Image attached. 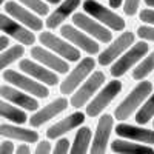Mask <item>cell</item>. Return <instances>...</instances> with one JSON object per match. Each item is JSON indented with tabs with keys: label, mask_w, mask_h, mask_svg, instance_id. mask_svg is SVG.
<instances>
[{
	"label": "cell",
	"mask_w": 154,
	"mask_h": 154,
	"mask_svg": "<svg viewBox=\"0 0 154 154\" xmlns=\"http://www.w3.org/2000/svg\"><path fill=\"white\" fill-rule=\"evenodd\" d=\"M80 3H82V0H63V2H60L59 6L48 16L45 22L46 28L56 29L57 26H60L65 20H68V17L74 14L75 9L80 6Z\"/></svg>",
	"instance_id": "44dd1931"
},
{
	"label": "cell",
	"mask_w": 154,
	"mask_h": 154,
	"mask_svg": "<svg viewBox=\"0 0 154 154\" xmlns=\"http://www.w3.org/2000/svg\"><path fill=\"white\" fill-rule=\"evenodd\" d=\"M62 37H65L68 42H71L77 49L83 51L88 56H96L100 53V45L96 38L88 35L85 31L77 28L75 25H62L60 28Z\"/></svg>",
	"instance_id": "30bf717a"
},
{
	"label": "cell",
	"mask_w": 154,
	"mask_h": 154,
	"mask_svg": "<svg viewBox=\"0 0 154 154\" xmlns=\"http://www.w3.org/2000/svg\"><path fill=\"white\" fill-rule=\"evenodd\" d=\"M91 139H93V131L89 126H79L74 140L71 143L69 152L72 154H85L91 148Z\"/></svg>",
	"instance_id": "cb8c5ba5"
},
{
	"label": "cell",
	"mask_w": 154,
	"mask_h": 154,
	"mask_svg": "<svg viewBox=\"0 0 154 154\" xmlns=\"http://www.w3.org/2000/svg\"><path fill=\"white\" fill-rule=\"evenodd\" d=\"M68 106H71L68 99L66 97H59V99H56L53 102H49V103L45 105L43 108L37 109L28 119V122H29V125L32 128H38V126H42L43 123L49 122L51 119H54L56 116H59L60 112L66 111Z\"/></svg>",
	"instance_id": "e0dca14e"
},
{
	"label": "cell",
	"mask_w": 154,
	"mask_h": 154,
	"mask_svg": "<svg viewBox=\"0 0 154 154\" xmlns=\"http://www.w3.org/2000/svg\"><path fill=\"white\" fill-rule=\"evenodd\" d=\"M114 131V116L111 114H100V119L97 122L94 137L91 140V148L89 152L93 154H102L108 149L109 137Z\"/></svg>",
	"instance_id": "7c38bea8"
},
{
	"label": "cell",
	"mask_w": 154,
	"mask_h": 154,
	"mask_svg": "<svg viewBox=\"0 0 154 154\" xmlns=\"http://www.w3.org/2000/svg\"><path fill=\"white\" fill-rule=\"evenodd\" d=\"M140 2L142 0H123V12L126 16H136L137 12H139V8H140Z\"/></svg>",
	"instance_id": "4dcf8cb0"
},
{
	"label": "cell",
	"mask_w": 154,
	"mask_h": 154,
	"mask_svg": "<svg viewBox=\"0 0 154 154\" xmlns=\"http://www.w3.org/2000/svg\"><path fill=\"white\" fill-rule=\"evenodd\" d=\"M45 2H46V3H51V5H59L62 0H45Z\"/></svg>",
	"instance_id": "ab89813d"
},
{
	"label": "cell",
	"mask_w": 154,
	"mask_h": 154,
	"mask_svg": "<svg viewBox=\"0 0 154 154\" xmlns=\"http://www.w3.org/2000/svg\"><path fill=\"white\" fill-rule=\"evenodd\" d=\"M16 148H14V143L9 142V140H5V142L0 143V154H11L14 152Z\"/></svg>",
	"instance_id": "e575fe53"
},
{
	"label": "cell",
	"mask_w": 154,
	"mask_h": 154,
	"mask_svg": "<svg viewBox=\"0 0 154 154\" xmlns=\"http://www.w3.org/2000/svg\"><path fill=\"white\" fill-rule=\"evenodd\" d=\"M51 151H53V148H51V143L48 142V140H42V142L37 143V148H35L37 154H48Z\"/></svg>",
	"instance_id": "836d02e7"
},
{
	"label": "cell",
	"mask_w": 154,
	"mask_h": 154,
	"mask_svg": "<svg viewBox=\"0 0 154 154\" xmlns=\"http://www.w3.org/2000/svg\"><path fill=\"white\" fill-rule=\"evenodd\" d=\"M148 51H149V45L146 40H140L137 43H133L117 60H114L111 63V69H109L111 75L114 79H119V77L125 75L148 54Z\"/></svg>",
	"instance_id": "277c9868"
},
{
	"label": "cell",
	"mask_w": 154,
	"mask_h": 154,
	"mask_svg": "<svg viewBox=\"0 0 154 154\" xmlns=\"http://www.w3.org/2000/svg\"><path fill=\"white\" fill-rule=\"evenodd\" d=\"M137 35L146 42H152L154 43V26L152 25H140L137 28Z\"/></svg>",
	"instance_id": "f546056e"
},
{
	"label": "cell",
	"mask_w": 154,
	"mask_h": 154,
	"mask_svg": "<svg viewBox=\"0 0 154 154\" xmlns=\"http://www.w3.org/2000/svg\"><path fill=\"white\" fill-rule=\"evenodd\" d=\"M17 2L22 3L23 6L29 8L37 16H46L49 12V8H48L45 0H17Z\"/></svg>",
	"instance_id": "f1b7e54d"
},
{
	"label": "cell",
	"mask_w": 154,
	"mask_h": 154,
	"mask_svg": "<svg viewBox=\"0 0 154 154\" xmlns=\"http://www.w3.org/2000/svg\"><path fill=\"white\" fill-rule=\"evenodd\" d=\"M31 57L34 60H37L38 63L45 65L46 68L56 71L57 74H68V69H69L68 63L69 62L45 46H32L31 48Z\"/></svg>",
	"instance_id": "2e32d148"
},
{
	"label": "cell",
	"mask_w": 154,
	"mask_h": 154,
	"mask_svg": "<svg viewBox=\"0 0 154 154\" xmlns=\"http://www.w3.org/2000/svg\"><path fill=\"white\" fill-rule=\"evenodd\" d=\"M3 80L12 86L22 89V91L34 96V97H38V99H46L49 96V89L46 85L35 80L31 75L25 74V72H19L16 69H6L3 72Z\"/></svg>",
	"instance_id": "8992f818"
},
{
	"label": "cell",
	"mask_w": 154,
	"mask_h": 154,
	"mask_svg": "<svg viewBox=\"0 0 154 154\" xmlns=\"http://www.w3.org/2000/svg\"><path fill=\"white\" fill-rule=\"evenodd\" d=\"M154 71V51H151L149 54H146L142 60H140L137 65L133 68L131 77L134 80H143Z\"/></svg>",
	"instance_id": "4316f807"
},
{
	"label": "cell",
	"mask_w": 154,
	"mask_h": 154,
	"mask_svg": "<svg viewBox=\"0 0 154 154\" xmlns=\"http://www.w3.org/2000/svg\"><path fill=\"white\" fill-rule=\"evenodd\" d=\"M152 126H154V119H152Z\"/></svg>",
	"instance_id": "b9f144b4"
},
{
	"label": "cell",
	"mask_w": 154,
	"mask_h": 154,
	"mask_svg": "<svg viewBox=\"0 0 154 154\" xmlns=\"http://www.w3.org/2000/svg\"><path fill=\"white\" fill-rule=\"evenodd\" d=\"M0 96L11 103L17 105L19 108H23L26 111H37L38 109V102L34 96L22 91V89L12 86V85H3L0 86Z\"/></svg>",
	"instance_id": "ac0fdd59"
},
{
	"label": "cell",
	"mask_w": 154,
	"mask_h": 154,
	"mask_svg": "<svg viewBox=\"0 0 154 154\" xmlns=\"http://www.w3.org/2000/svg\"><path fill=\"white\" fill-rule=\"evenodd\" d=\"M143 2L148 8H154V0H143Z\"/></svg>",
	"instance_id": "f35d334b"
},
{
	"label": "cell",
	"mask_w": 154,
	"mask_h": 154,
	"mask_svg": "<svg viewBox=\"0 0 154 154\" xmlns=\"http://www.w3.org/2000/svg\"><path fill=\"white\" fill-rule=\"evenodd\" d=\"M16 152H19V154H28V152H31V148H29L28 142H25V143L19 145V146L16 148Z\"/></svg>",
	"instance_id": "d590c367"
},
{
	"label": "cell",
	"mask_w": 154,
	"mask_h": 154,
	"mask_svg": "<svg viewBox=\"0 0 154 154\" xmlns=\"http://www.w3.org/2000/svg\"><path fill=\"white\" fill-rule=\"evenodd\" d=\"M9 45V38L8 35H0V53H2L3 49H6Z\"/></svg>",
	"instance_id": "8d00e7d4"
},
{
	"label": "cell",
	"mask_w": 154,
	"mask_h": 154,
	"mask_svg": "<svg viewBox=\"0 0 154 154\" xmlns=\"http://www.w3.org/2000/svg\"><path fill=\"white\" fill-rule=\"evenodd\" d=\"M23 54H25V45H22V43L3 49L0 53V71L5 69L6 66H9L11 63L17 62L20 57H23Z\"/></svg>",
	"instance_id": "83f0119b"
},
{
	"label": "cell",
	"mask_w": 154,
	"mask_h": 154,
	"mask_svg": "<svg viewBox=\"0 0 154 154\" xmlns=\"http://www.w3.org/2000/svg\"><path fill=\"white\" fill-rule=\"evenodd\" d=\"M0 136H3L6 139L20 140V142H28V143L38 142V133L37 131L26 130V128H20L17 123L16 125H9V123L0 125Z\"/></svg>",
	"instance_id": "603a6c76"
},
{
	"label": "cell",
	"mask_w": 154,
	"mask_h": 154,
	"mask_svg": "<svg viewBox=\"0 0 154 154\" xmlns=\"http://www.w3.org/2000/svg\"><path fill=\"white\" fill-rule=\"evenodd\" d=\"M94 69H96V60L93 57L80 59L77 62V65L68 72L65 80L60 82V93L63 96H71Z\"/></svg>",
	"instance_id": "52a82bcc"
},
{
	"label": "cell",
	"mask_w": 154,
	"mask_h": 154,
	"mask_svg": "<svg viewBox=\"0 0 154 154\" xmlns=\"http://www.w3.org/2000/svg\"><path fill=\"white\" fill-rule=\"evenodd\" d=\"M114 131L119 137L154 146V130L143 128V125H130V123L122 122L114 128Z\"/></svg>",
	"instance_id": "d6986e66"
},
{
	"label": "cell",
	"mask_w": 154,
	"mask_h": 154,
	"mask_svg": "<svg viewBox=\"0 0 154 154\" xmlns=\"http://www.w3.org/2000/svg\"><path fill=\"white\" fill-rule=\"evenodd\" d=\"M38 40H40V43L45 48L54 51L56 54H59L60 57H63L68 62H79L82 57L80 49H77L65 37H57L56 34L49 32V31H43L38 35Z\"/></svg>",
	"instance_id": "ba28073f"
},
{
	"label": "cell",
	"mask_w": 154,
	"mask_h": 154,
	"mask_svg": "<svg viewBox=\"0 0 154 154\" xmlns=\"http://www.w3.org/2000/svg\"><path fill=\"white\" fill-rule=\"evenodd\" d=\"M5 11H6L8 16L19 20L22 25H25V26L29 28L31 31H42L43 29V20H40V17L35 16V12H32L26 6L19 3L17 0L5 2Z\"/></svg>",
	"instance_id": "5bb4252c"
},
{
	"label": "cell",
	"mask_w": 154,
	"mask_h": 154,
	"mask_svg": "<svg viewBox=\"0 0 154 154\" xmlns=\"http://www.w3.org/2000/svg\"><path fill=\"white\" fill-rule=\"evenodd\" d=\"M82 5H83V11L88 16L94 17L97 22L105 25L108 29L116 31V32H122L126 28L125 19L122 16H119L112 8L102 5L97 0H85Z\"/></svg>",
	"instance_id": "3957f363"
},
{
	"label": "cell",
	"mask_w": 154,
	"mask_h": 154,
	"mask_svg": "<svg viewBox=\"0 0 154 154\" xmlns=\"http://www.w3.org/2000/svg\"><path fill=\"white\" fill-rule=\"evenodd\" d=\"M109 149L112 152H120V154H152L154 152V148L151 145L134 142V140L123 139L119 136L109 143Z\"/></svg>",
	"instance_id": "7402d4cb"
},
{
	"label": "cell",
	"mask_w": 154,
	"mask_h": 154,
	"mask_svg": "<svg viewBox=\"0 0 154 154\" xmlns=\"http://www.w3.org/2000/svg\"><path fill=\"white\" fill-rule=\"evenodd\" d=\"M0 31L5 32L8 37L16 38L19 43L25 46H31L35 42V35L34 32H31L29 28L6 14H0Z\"/></svg>",
	"instance_id": "4fadbf2b"
},
{
	"label": "cell",
	"mask_w": 154,
	"mask_h": 154,
	"mask_svg": "<svg viewBox=\"0 0 154 154\" xmlns=\"http://www.w3.org/2000/svg\"><path fill=\"white\" fill-rule=\"evenodd\" d=\"M139 19L146 25H152L154 26V8H145L139 12Z\"/></svg>",
	"instance_id": "d6a6232c"
},
{
	"label": "cell",
	"mask_w": 154,
	"mask_h": 154,
	"mask_svg": "<svg viewBox=\"0 0 154 154\" xmlns=\"http://www.w3.org/2000/svg\"><path fill=\"white\" fill-rule=\"evenodd\" d=\"M86 119V114L82 111H75L72 114H68L66 117L60 119L59 122L53 123L48 130H46V137L48 139H59L62 136L68 134L69 131L75 130V128L82 126V123Z\"/></svg>",
	"instance_id": "ffe728a7"
},
{
	"label": "cell",
	"mask_w": 154,
	"mask_h": 154,
	"mask_svg": "<svg viewBox=\"0 0 154 154\" xmlns=\"http://www.w3.org/2000/svg\"><path fill=\"white\" fill-rule=\"evenodd\" d=\"M72 25H75L77 28L85 31L93 38H96L99 43H109L112 40V31L108 29L105 25H102L100 22H97L94 17L88 16L86 12H74L72 14Z\"/></svg>",
	"instance_id": "9c48e42d"
},
{
	"label": "cell",
	"mask_w": 154,
	"mask_h": 154,
	"mask_svg": "<svg viewBox=\"0 0 154 154\" xmlns=\"http://www.w3.org/2000/svg\"><path fill=\"white\" fill-rule=\"evenodd\" d=\"M69 149H71V142H69V139L62 136V137L57 139L56 146L53 148V152H56V154H66V152H69Z\"/></svg>",
	"instance_id": "1f68e13d"
},
{
	"label": "cell",
	"mask_w": 154,
	"mask_h": 154,
	"mask_svg": "<svg viewBox=\"0 0 154 154\" xmlns=\"http://www.w3.org/2000/svg\"><path fill=\"white\" fill-rule=\"evenodd\" d=\"M0 116L8 119L12 123H17V125H22L25 122H28V116L23 109L17 108V105L11 103V102L2 100V99H0Z\"/></svg>",
	"instance_id": "d4e9b609"
},
{
	"label": "cell",
	"mask_w": 154,
	"mask_h": 154,
	"mask_svg": "<svg viewBox=\"0 0 154 154\" xmlns=\"http://www.w3.org/2000/svg\"><path fill=\"white\" fill-rule=\"evenodd\" d=\"M123 88V83L119 79H114L111 82H106L99 91L94 94V97L85 105V114L88 117H99L117 97Z\"/></svg>",
	"instance_id": "7a4b0ae2"
},
{
	"label": "cell",
	"mask_w": 154,
	"mask_h": 154,
	"mask_svg": "<svg viewBox=\"0 0 154 154\" xmlns=\"http://www.w3.org/2000/svg\"><path fill=\"white\" fill-rule=\"evenodd\" d=\"M108 5H109V8H112V9L120 8V6L123 5V0H108Z\"/></svg>",
	"instance_id": "74e56055"
},
{
	"label": "cell",
	"mask_w": 154,
	"mask_h": 154,
	"mask_svg": "<svg viewBox=\"0 0 154 154\" xmlns=\"http://www.w3.org/2000/svg\"><path fill=\"white\" fill-rule=\"evenodd\" d=\"M154 119V89L152 93L145 99L140 108L134 112V120L137 125H146Z\"/></svg>",
	"instance_id": "484cf974"
},
{
	"label": "cell",
	"mask_w": 154,
	"mask_h": 154,
	"mask_svg": "<svg viewBox=\"0 0 154 154\" xmlns=\"http://www.w3.org/2000/svg\"><path fill=\"white\" fill-rule=\"evenodd\" d=\"M19 69L25 74L34 77L35 80L42 82L46 86H56L59 83V75L56 71L46 68L45 65L38 63L37 60L31 59H22L19 62Z\"/></svg>",
	"instance_id": "9a60e30c"
},
{
	"label": "cell",
	"mask_w": 154,
	"mask_h": 154,
	"mask_svg": "<svg viewBox=\"0 0 154 154\" xmlns=\"http://www.w3.org/2000/svg\"><path fill=\"white\" fill-rule=\"evenodd\" d=\"M6 2V0H0V5H2V3H5Z\"/></svg>",
	"instance_id": "60d3db41"
},
{
	"label": "cell",
	"mask_w": 154,
	"mask_h": 154,
	"mask_svg": "<svg viewBox=\"0 0 154 154\" xmlns=\"http://www.w3.org/2000/svg\"><path fill=\"white\" fill-rule=\"evenodd\" d=\"M105 82H106V77H105L103 71H100V69L93 71L83 80V83L71 94V99H69L71 108L80 109L82 106H85L88 102L94 97V94L105 85Z\"/></svg>",
	"instance_id": "5b68a950"
},
{
	"label": "cell",
	"mask_w": 154,
	"mask_h": 154,
	"mask_svg": "<svg viewBox=\"0 0 154 154\" xmlns=\"http://www.w3.org/2000/svg\"><path fill=\"white\" fill-rule=\"evenodd\" d=\"M154 85L152 82L143 79L139 80V83L126 94V97L116 106L114 109V119H117L119 122H125L126 119H130L131 116L140 108V105L145 102V99L152 93Z\"/></svg>",
	"instance_id": "6da1fadb"
},
{
	"label": "cell",
	"mask_w": 154,
	"mask_h": 154,
	"mask_svg": "<svg viewBox=\"0 0 154 154\" xmlns=\"http://www.w3.org/2000/svg\"><path fill=\"white\" fill-rule=\"evenodd\" d=\"M134 38H136L134 32L123 29L117 35V38L111 40L109 45L103 51H100V53H99V59H97L99 65L100 66H109L114 60H117L125 53V51L134 43Z\"/></svg>",
	"instance_id": "8fae6325"
}]
</instances>
